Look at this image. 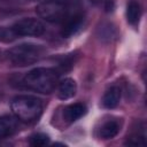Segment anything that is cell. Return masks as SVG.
<instances>
[{
    "label": "cell",
    "mask_w": 147,
    "mask_h": 147,
    "mask_svg": "<svg viewBox=\"0 0 147 147\" xmlns=\"http://www.w3.org/2000/svg\"><path fill=\"white\" fill-rule=\"evenodd\" d=\"M36 10L42 20L61 25L72 17L83 14L77 0H49L37 6Z\"/></svg>",
    "instance_id": "cell-1"
},
{
    "label": "cell",
    "mask_w": 147,
    "mask_h": 147,
    "mask_svg": "<svg viewBox=\"0 0 147 147\" xmlns=\"http://www.w3.org/2000/svg\"><path fill=\"white\" fill-rule=\"evenodd\" d=\"M59 74L52 68H36L29 71L24 77V84L28 88L48 94L53 92L57 85Z\"/></svg>",
    "instance_id": "cell-2"
},
{
    "label": "cell",
    "mask_w": 147,
    "mask_h": 147,
    "mask_svg": "<svg viewBox=\"0 0 147 147\" xmlns=\"http://www.w3.org/2000/svg\"><path fill=\"white\" fill-rule=\"evenodd\" d=\"M14 116L23 123L37 121L42 113V102L40 99L32 95H18L10 103Z\"/></svg>",
    "instance_id": "cell-3"
},
{
    "label": "cell",
    "mask_w": 147,
    "mask_h": 147,
    "mask_svg": "<svg viewBox=\"0 0 147 147\" xmlns=\"http://www.w3.org/2000/svg\"><path fill=\"white\" fill-rule=\"evenodd\" d=\"M44 49L33 44H21L7 52L8 60L18 67H25L36 63L42 55Z\"/></svg>",
    "instance_id": "cell-4"
},
{
    "label": "cell",
    "mask_w": 147,
    "mask_h": 147,
    "mask_svg": "<svg viewBox=\"0 0 147 147\" xmlns=\"http://www.w3.org/2000/svg\"><path fill=\"white\" fill-rule=\"evenodd\" d=\"M11 28L17 38H20V37H39L45 31L44 24L39 20L32 18V17L22 18V20L15 22L11 25Z\"/></svg>",
    "instance_id": "cell-5"
},
{
    "label": "cell",
    "mask_w": 147,
    "mask_h": 147,
    "mask_svg": "<svg viewBox=\"0 0 147 147\" xmlns=\"http://www.w3.org/2000/svg\"><path fill=\"white\" fill-rule=\"evenodd\" d=\"M18 119L11 115L0 116V139L14 134L18 129Z\"/></svg>",
    "instance_id": "cell-6"
},
{
    "label": "cell",
    "mask_w": 147,
    "mask_h": 147,
    "mask_svg": "<svg viewBox=\"0 0 147 147\" xmlns=\"http://www.w3.org/2000/svg\"><path fill=\"white\" fill-rule=\"evenodd\" d=\"M84 23V14L77 15L75 17H72L71 20H69L68 22H65L64 24H62V29H61V34L65 38L71 37L72 34L77 33Z\"/></svg>",
    "instance_id": "cell-7"
},
{
    "label": "cell",
    "mask_w": 147,
    "mask_h": 147,
    "mask_svg": "<svg viewBox=\"0 0 147 147\" xmlns=\"http://www.w3.org/2000/svg\"><path fill=\"white\" fill-rule=\"evenodd\" d=\"M85 114H86V106L84 103L77 102V103H72V105L68 106L64 109L63 117L67 122L74 123L77 119H79L80 117H83Z\"/></svg>",
    "instance_id": "cell-8"
},
{
    "label": "cell",
    "mask_w": 147,
    "mask_h": 147,
    "mask_svg": "<svg viewBox=\"0 0 147 147\" xmlns=\"http://www.w3.org/2000/svg\"><path fill=\"white\" fill-rule=\"evenodd\" d=\"M59 98L61 100H68L71 99L77 91V85L76 82L71 78H65L64 80H62L59 84Z\"/></svg>",
    "instance_id": "cell-9"
},
{
    "label": "cell",
    "mask_w": 147,
    "mask_h": 147,
    "mask_svg": "<svg viewBox=\"0 0 147 147\" xmlns=\"http://www.w3.org/2000/svg\"><path fill=\"white\" fill-rule=\"evenodd\" d=\"M121 100V90L116 86L110 87L109 90L106 91L102 98V106L107 109H113L117 107Z\"/></svg>",
    "instance_id": "cell-10"
},
{
    "label": "cell",
    "mask_w": 147,
    "mask_h": 147,
    "mask_svg": "<svg viewBox=\"0 0 147 147\" xmlns=\"http://www.w3.org/2000/svg\"><path fill=\"white\" fill-rule=\"evenodd\" d=\"M118 132H119V123L115 119H109L101 125L99 134L102 139H111Z\"/></svg>",
    "instance_id": "cell-11"
},
{
    "label": "cell",
    "mask_w": 147,
    "mask_h": 147,
    "mask_svg": "<svg viewBox=\"0 0 147 147\" xmlns=\"http://www.w3.org/2000/svg\"><path fill=\"white\" fill-rule=\"evenodd\" d=\"M141 16V7L136 0H131L126 7V18L131 25H137Z\"/></svg>",
    "instance_id": "cell-12"
},
{
    "label": "cell",
    "mask_w": 147,
    "mask_h": 147,
    "mask_svg": "<svg viewBox=\"0 0 147 147\" xmlns=\"http://www.w3.org/2000/svg\"><path fill=\"white\" fill-rule=\"evenodd\" d=\"M29 142L33 147H41L49 142V138L47 134H44V133H34L30 137Z\"/></svg>",
    "instance_id": "cell-13"
},
{
    "label": "cell",
    "mask_w": 147,
    "mask_h": 147,
    "mask_svg": "<svg viewBox=\"0 0 147 147\" xmlns=\"http://www.w3.org/2000/svg\"><path fill=\"white\" fill-rule=\"evenodd\" d=\"M17 37L11 26H0V41L2 42H11Z\"/></svg>",
    "instance_id": "cell-14"
}]
</instances>
